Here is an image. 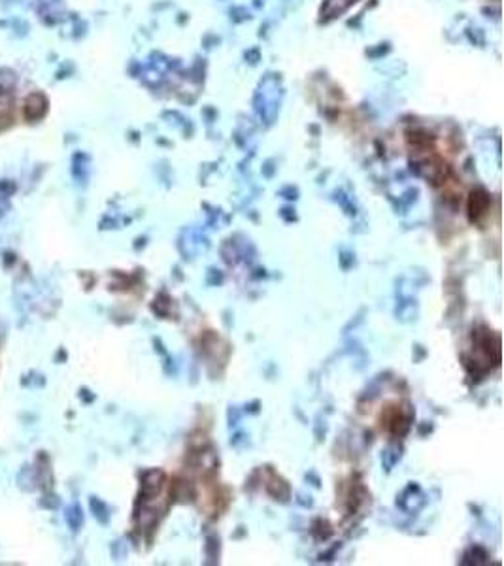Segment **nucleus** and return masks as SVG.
Listing matches in <instances>:
<instances>
[{
  "mask_svg": "<svg viewBox=\"0 0 504 566\" xmlns=\"http://www.w3.org/2000/svg\"><path fill=\"white\" fill-rule=\"evenodd\" d=\"M363 2V0H323L318 12L319 25H329L332 21L344 17L355 4Z\"/></svg>",
  "mask_w": 504,
  "mask_h": 566,
  "instance_id": "obj_1",
  "label": "nucleus"
},
{
  "mask_svg": "<svg viewBox=\"0 0 504 566\" xmlns=\"http://www.w3.org/2000/svg\"><path fill=\"white\" fill-rule=\"evenodd\" d=\"M495 2H498V0H495Z\"/></svg>",
  "mask_w": 504,
  "mask_h": 566,
  "instance_id": "obj_2",
  "label": "nucleus"
}]
</instances>
